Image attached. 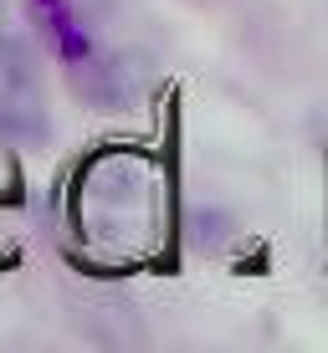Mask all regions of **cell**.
Listing matches in <instances>:
<instances>
[{
    "label": "cell",
    "mask_w": 328,
    "mask_h": 353,
    "mask_svg": "<svg viewBox=\"0 0 328 353\" xmlns=\"http://www.w3.org/2000/svg\"><path fill=\"white\" fill-rule=\"evenodd\" d=\"M0 133H10V139H41L46 133L36 57L21 36H0Z\"/></svg>",
    "instance_id": "obj_1"
},
{
    "label": "cell",
    "mask_w": 328,
    "mask_h": 353,
    "mask_svg": "<svg viewBox=\"0 0 328 353\" xmlns=\"http://www.w3.org/2000/svg\"><path fill=\"white\" fill-rule=\"evenodd\" d=\"M72 88L88 97L93 108L113 113V108H133L149 88V67L133 52H108V57H77L72 72Z\"/></svg>",
    "instance_id": "obj_2"
}]
</instances>
